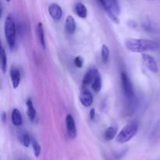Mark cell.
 <instances>
[{
  "instance_id": "cell-1",
  "label": "cell",
  "mask_w": 160,
  "mask_h": 160,
  "mask_svg": "<svg viewBox=\"0 0 160 160\" xmlns=\"http://www.w3.org/2000/svg\"><path fill=\"white\" fill-rule=\"evenodd\" d=\"M125 46L133 53H144L148 50H155L159 47L156 42L143 39H128L125 41Z\"/></svg>"
},
{
  "instance_id": "cell-2",
  "label": "cell",
  "mask_w": 160,
  "mask_h": 160,
  "mask_svg": "<svg viewBox=\"0 0 160 160\" xmlns=\"http://www.w3.org/2000/svg\"><path fill=\"white\" fill-rule=\"evenodd\" d=\"M138 130V123L136 121L130 122L125 125L117 136V141L120 144H124L131 141Z\"/></svg>"
},
{
  "instance_id": "cell-3",
  "label": "cell",
  "mask_w": 160,
  "mask_h": 160,
  "mask_svg": "<svg viewBox=\"0 0 160 160\" xmlns=\"http://www.w3.org/2000/svg\"><path fill=\"white\" fill-rule=\"evenodd\" d=\"M5 35L7 40L8 45L11 50L14 48L16 44V24L13 18L11 15H8L7 17L5 20V26H4Z\"/></svg>"
},
{
  "instance_id": "cell-4",
  "label": "cell",
  "mask_w": 160,
  "mask_h": 160,
  "mask_svg": "<svg viewBox=\"0 0 160 160\" xmlns=\"http://www.w3.org/2000/svg\"><path fill=\"white\" fill-rule=\"evenodd\" d=\"M121 84L123 91L124 93V95L128 100L129 101V105L134 104V100H135V94H134V86H133L132 83L130 80L129 77L127 75L126 72H121Z\"/></svg>"
},
{
  "instance_id": "cell-5",
  "label": "cell",
  "mask_w": 160,
  "mask_h": 160,
  "mask_svg": "<svg viewBox=\"0 0 160 160\" xmlns=\"http://www.w3.org/2000/svg\"><path fill=\"white\" fill-rule=\"evenodd\" d=\"M66 128L68 137L70 139H74L78 134V130L75 121L71 114H68L66 117Z\"/></svg>"
},
{
  "instance_id": "cell-6",
  "label": "cell",
  "mask_w": 160,
  "mask_h": 160,
  "mask_svg": "<svg viewBox=\"0 0 160 160\" xmlns=\"http://www.w3.org/2000/svg\"><path fill=\"white\" fill-rule=\"evenodd\" d=\"M142 61H143V63L148 70L151 71L153 73H157L159 72L158 64L153 56H152L151 55L147 54V53H143L142 55Z\"/></svg>"
},
{
  "instance_id": "cell-7",
  "label": "cell",
  "mask_w": 160,
  "mask_h": 160,
  "mask_svg": "<svg viewBox=\"0 0 160 160\" xmlns=\"http://www.w3.org/2000/svg\"><path fill=\"white\" fill-rule=\"evenodd\" d=\"M48 12L50 17L55 20H59L62 17V8L56 3H52L48 6Z\"/></svg>"
},
{
  "instance_id": "cell-8",
  "label": "cell",
  "mask_w": 160,
  "mask_h": 160,
  "mask_svg": "<svg viewBox=\"0 0 160 160\" xmlns=\"http://www.w3.org/2000/svg\"><path fill=\"white\" fill-rule=\"evenodd\" d=\"M9 75H10L11 83H12V86L14 89H17L20 86V78H21L20 70L15 66H12L10 71H9Z\"/></svg>"
},
{
  "instance_id": "cell-9",
  "label": "cell",
  "mask_w": 160,
  "mask_h": 160,
  "mask_svg": "<svg viewBox=\"0 0 160 160\" xmlns=\"http://www.w3.org/2000/svg\"><path fill=\"white\" fill-rule=\"evenodd\" d=\"M98 73H99V72H98V71L97 70L95 67H92V68L89 69V70L86 72L85 75H84V78H83L82 86H88V85L92 84L95 76H96Z\"/></svg>"
},
{
  "instance_id": "cell-10",
  "label": "cell",
  "mask_w": 160,
  "mask_h": 160,
  "mask_svg": "<svg viewBox=\"0 0 160 160\" xmlns=\"http://www.w3.org/2000/svg\"><path fill=\"white\" fill-rule=\"evenodd\" d=\"M80 101L84 107H90L93 103V96L88 90L83 89L80 94Z\"/></svg>"
},
{
  "instance_id": "cell-11",
  "label": "cell",
  "mask_w": 160,
  "mask_h": 160,
  "mask_svg": "<svg viewBox=\"0 0 160 160\" xmlns=\"http://www.w3.org/2000/svg\"><path fill=\"white\" fill-rule=\"evenodd\" d=\"M65 30L66 32L69 35L73 34L75 30H76V22H75V20L72 16H68L66 18Z\"/></svg>"
},
{
  "instance_id": "cell-12",
  "label": "cell",
  "mask_w": 160,
  "mask_h": 160,
  "mask_svg": "<svg viewBox=\"0 0 160 160\" xmlns=\"http://www.w3.org/2000/svg\"><path fill=\"white\" fill-rule=\"evenodd\" d=\"M11 121L15 126H20L23 123V117L17 108H13L11 114Z\"/></svg>"
},
{
  "instance_id": "cell-13",
  "label": "cell",
  "mask_w": 160,
  "mask_h": 160,
  "mask_svg": "<svg viewBox=\"0 0 160 160\" xmlns=\"http://www.w3.org/2000/svg\"><path fill=\"white\" fill-rule=\"evenodd\" d=\"M27 105V114L31 121H34L36 119V110L34 108L33 101L31 98H28L26 101Z\"/></svg>"
},
{
  "instance_id": "cell-14",
  "label": "cell",
  "mask_w": 160,
  "mask_h": 160,
  "mask_svg": "<svg viewBox=\"0 0 160 160\" xmlns=\"http://www.w3.org/2000/svg\"><path fill=\"white\" fill-rule=\"evenodd\" d=\"M74 11L77 15L81 18H86L88 16V10L86 6L82 3H78L75 5Z\"/></svg>"
},
{
  "instance_id": "cell-15",
  "label": "cell",
  "mask_w": 160,
  "mask_h": 160,
  "mask_svg": "<svg viewBox=\"0 0 160 160\" xmlns=\"http://www.w3.org/2000/svg\"><path fill=\"white\" fill-rule=\"evenodd\" d=\"M19 141L22 145L28 147L31 144V136L27 131H23L19 135Z\"/></svg>"
},
{
  "instance_id": "cell-16",
  "label": "cell",
  "mask_w": 160,
  "mask_h": 160,
  "mask_svg": "<svg viewBox=\"0 0 160 160\" xmlns=\"http://www.w3.org/2000/svg\"><path fill=\"white\" fill-rule=\"evenodd\" d=\"M98 3L101 4V6H102L103 9L106 10V12L107 13L108 15L110 17V18L112 19L113 21H115L116 23H119V20H118V18L117 17V15H115V14H114L111 11L110 8H109V5H108L106 0H98Z\"/></svg>"
},
{
  "instance_id": "cell-17",
  "label": "cell",
  "mask_w": 160,
  "mask_h": 160,
  "mask_svg": "<svg viewBox=\"0 0 160 160\" xmlns=\"http://www.w3.org/2000/svg\"><path fill=\"white\" fill-rule=\"evenodd\" d=\"M117 133V127L116 125H110L106 130L104 133L105 139L106 141H111L113 139Z\"/></svg>"
},
{
  "instance_id": "cell-18",
  "label": "cell",
  "mask_w": 160,
  "mask_h": 160,
  "mask_svg": "<svg viewBox=\"0 0 160 160\" xmlns=\"http://www.w3.org/2000/svg\"><path fill=\"white\" fill-rule=\"evenodd\" d=\"M37 35L38 38L39 42H40L42 48L45 49L46 45H45V34H44V29L43 26H42V23H38L37 25Z\"/></svg>"
},
{
  "instance_id": "cell-19",
  "label": "cell",
  "mask_w": 160,
  "mask_h": 160,
  "mask_svg": "<svg viewBox=\"0 0 160 160\" xmlns=\"http://www.w3.org/2000/svg\"><path fill=\"white\" fill-rule=\"evenodd\" d=\"M0 60H1V70L2 73H6V68H7V57H6V51L3 48L1 49V53H0Z\"/></svg>"
},
{
  "instance_id": "cell-20",
  "label": "cell",
  "mask_w": 160,
  "mask_h": 160,
  "mask_svg": "<svg viewBox=\"0 0 160 160\" xmlns=\"http://www.w3.org/2000/svg\"><path fill=\"white\" fill-rule=\"evenodd\" d=\"M106 2H107L108 5H109L111 11H112L115 15L117 16L118 14H120V9L117 0H106Z\"/></svg>"
},
{
  "instance_id": "cell-21",
  "label": "cell",
  "mask_w": 160,
  "mask_h": 160,
  "mask_svg": "<svg viewBox=\"0 0 160 160\" xmlns=\"http://www.w3.org/2000/svg\"><path fill=\"white\" fill-rule=\"evenodd\" d=\"M92 89H94V91L95 92H99L102 89V78L101 75L99 73L97 74V75L95 76V79H94L93 83L92 84Z\"/></svg>"
},
{
  "instance_id": "cell-22",
  "label": "cell",
  "mask_w": 160,
  "mask_h": 160,
  "mask_svg": "<svg viewBox=\"0 0 160 160\" xmlns=\"http://www.w3.org/2000/svg\"><path fill=\"white\" fill-rule=\"evenodd\" d=\"M31 145H32L33 149H34V155L38 158V157H39V155L41 154V146L38 144V142L34 137H32V136H31Z\"/></svg>"
},
{
  "instance_id": "cell-23",
  "label": "cell",
  "mask_w": 160,
  "mask_h": 160,
  "mask_svg": "<svg viewBox=\"0 0 160 160\" xmlns=\"http://www.w3.org/2000/svg\"><path fill=\"white\" fill-rule=\"evenodd\" d=\"M109 50L108 48V46L106 45H103L102 46V51H101V56H102V60L104 62H107L109 58Z\"/></svg>"
},
{
  "instance_id": "cell-24",
  "label": "cell",
  "mask_w": 160,
  "mask_h": 160,
  "mask_svg": "<svg viewBox=\"0 0 160 160\" xmlns=\"http://www.w3.org/2000/svg\"><path fill=\"white\" fill-rule=\"evenodd\" d=\"M73 63H74V65L78 68H81L83 67V65H84V59H83L82 56H78L73 60Z\"/></svg>"
},
{
  "instance_id": "cell-25",
  "label": "cell",
  "mask_w": 160,
  "mask_h": 160,
  "mask_svg": "<svg viewBox=\"0 0 160 160\" xmlns=\"http://www.w3.org/2000/svg\"><path fill=\"white\" fill-rule=\"evenodd\" d=\"M90 117L92 119H94L95 117V110L94 108H92L90 111Z\"/></svg>"
},
{
  "instance_id": "cell-26",
  "label": "cell",
  "mask_w": 160,
  "mask_h": 160,
  "mask_svg": "<svg viewBox=\"0 0 160 160\" xmlns=\"http://www.w3.org/2000/svg\"><path fill=\"white\" fill-rule=\"evenodd\" d=\"M2 122H6V114L5 112H3L2 114Z\"/></svg>"
},
{
  "instance_id": "cell-27",
  "label": "cell",
  "mask_w": 160,
  "mask_h": 160,
  "mask_svg": "<svg viewBox=\"0 0 160 160\" xmlns=\"http://www.w3.org/2000/svg\"><path fill=\"white\" fill-rule=\"evenodd\" d=\"M6 2H8V3H9V2L10 1V0H6Z\"/></svg>"
}]
</instances>
